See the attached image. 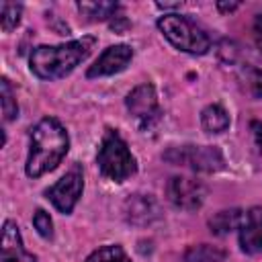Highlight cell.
<instances>
[{
    "label": "cell",
    "instance_id": "obj_1",
    "mask_svg": "<svg viewBox=\"0 0 262 262\" xmlns=\"http://www.w3.org/2000/svg\"><path fill=\"white\" fill-rule=\"evenodd\" d=\"M70 149V137L66 127L53 119H41L31 131V149L27 158L25 172L29 178H39L55 170Z\"/></svg>",
    "mask_w": 262,
    "mask_h": 262
},
{
    "label": "cell",
    "instance_id": "obj_2",
    "mask_svg": "<svg viewBox=\"0 0 262 262\" xmlns=\"http://www.w3.org/2000/svg\"><path fill=\"white\" fill-rule=\"evenodd\" d=\"M94 43V37H82L61 45H39L29 57L31 72L41 80H59L88 57Z\"/></svg>",
    "mask_w": 262,
    "mask_h": 262
},
{
    "label": "cell",
    "instance_id": "obj_3",
    "mask_svg": "<svg viewBox=\"0 0 262 262\" xmlns=\"http://www.w3.org/2000/svg\"><path fill=\"white\" fill-rule=\"evenodd\" d=\"M96 162H98L100 174L113 182H123L137 172V162L133 154L129 151L125 139L115 129L104 131Z\"/></svg>",
    "mask_w": 262,
    "mask_h": 262
},
{
    "label": "cell",
    "instance_id": "obj_4",
    "mask_svg": "<svg viewBox=\"0 0 262 262\" xmlns=\"http://www.w3.org/2000/svg\"><path fill=\"white\" fill-rule=\"evenodd\" d=\"M158 29L162 31V35L180 51L184 53H192V55H203L211 49V39L209 35L188 16L170 12L160 16L158 20Z\"/></svg>",
    "mask_w": 262,
    "mask_h": 262
},
{
    "label": "cell",
    "instance_id": "obj_5",
    "mask_svg": "<svg viewBox=\"0 0 262 262\" xmlns=\"http://www.w3.org/2000/svg\"><path fill=\"white\" fill-rule=\"evenodd\" d=\"M164 160L176 166H188L196 172H219L225 166L223 154L215 145H180L170 147Z\"/></svg>",
    "mask_w": 262,
    "mask_h": 262
},
{
    "label": "cell",
    "instance_id": "obj_6",
    "mask_svg": "<svg viewBox=\"0 0 262 262\" xmlns=\"http://www.w3.org/2000/svg\"><path fill=\"white\" fill-rule=\"evenodd\" d=\"M127 111L137 121L141 129H149L154 123L160 121V102L156 88L151 84H139L127 94Z\"/></svg>",
    "mask_w": 262,
    "mask_h": 262
},
{
    "label": "cell",
    "instance_id": "obj_7",
    "mask_svg": "<svg viewBox=\"0 0 262 262\" xmlns=\"http://www.w3.org/2000/svg\"><path fill=\"white\" fill-rule=\"evenodd\" d=\"M166 196L176 209L184 211H194L205 203L207 196V186L188 176H172L166 184Z\"/></svg>",
    "mask_w": 262,
    "mask_h": 262
},
{
    "label": "cell",
    "instance_id": "obj_8",
    "mask_svg": "<svg viewBox=\"0 0 262 262\" xmlns=\"http://www.w3.org/2000/svg\"><path fill=\"white\" fill-rule=\"evenodd\" d=\"M82 188H84V178L80 168H72L68 174H63L51 188L45 190V196L53 203V207L59 213H72L76 203L82 196Z\"/></svg>",
    "mask_w": 262,
    "mask_h": 262
},
{
    "label": "cell",
    "instance_id": "obj_9",
    "mask_svg": "<svg viewBox=\"0 0 262 262\" xmlns=\"http://www.w3.org/2000/svg\"><path fill=\"white\" fill-rule=\"evenodd\" d=\"M160 215H162L160 203L151 194L135 192V194H129L123 203V217L129 225L145 227V225L158 221Z\"/></svg>",
    "mask_w": 262,
    "mask_h": 262
},
{
    "label": "cell",
    "instance_id": "obj_10",
    "mask_svg": "<svg viewBox=\"0 0 262 262\" xmlns=\"http://www.w3.org/2000/svg\"><path fill=\"white\" fill-rule=\"evenodd\" d=\"M133 59V49L129 45H111L106 47L98 59L88 68L86 76L88 78H102V76H113L117 72H123L127 63Z\"/></svg>",
    "mask_w": 262,
    "mask_h": 262
},
{
    "label": "cell",
    "instance_id": "obj_11",
    "mask_svg": "<svg viewBox=\"0 0 262 262\" xmlns=\"http://www.w3.org/2000/svg\"><path fill=\"white\" fill-rule=\"evenodd\" d=\"M239 248L246 254L262 252V207H252L239 227Z\"/></svg>",
    "mask_w": 262,
    "mask_h": 262
},
{
    "label": "cell",
    "instance_id": "obj_12",
    "mask_svg": "<svg viewBox=\"0 0 262 262\" xmlns=\"http://www.w3.org/2000/svg\"><path fill=\"white\" fill-rule=\"evenodd\" d=\"M2 262H37V256L25 250L16 223L4 221L2 229Z\"/></svg>",
    "mask_w": 262,
    "mask_h": 262
},
{
    "label": "cell",
    "instance_id": "obj_13",
    "mask_svg": "<svg viewBox=\"0 0 262 262\" xmlns=\"http://www.w3.org/2000/svg\"><path fill=\"white\" fill-rule=\"evenodd\" d=\"M244 217L246 213L242 209H223L209 219V227L215 235H225L233 229H239L244 223Z\"/></svg>",
    "mask_w": 262,
    "mask_h": 262
},
{
    "label": "cell",
    "instance_id": "obj_14",
    "mask_svg": "<svg viewBox=\"0 0 262 262\" xmlns=\"http://www.w3.org/2000/svg\"><path fill=\"white\" fill-rule=\"evenodd\" d=\"M201 125L207 133H223L229 127V115L219 104H209L201 113Z\"/></svg>",
    "mask_w": 262,
    "mask_h": 262
},
{
    "label": "cell",
    "instance_id": "obj_15",
    "mask_svg": "<svg viewBox=\"0 0 262 262\" xmlns=\"http://www.w3.org/2000/svg\"><path fill=\"white\" fill-rule=\"evenodd\" d=\"M225 258H227V252L211 244L190 246L184 252V262H223Z\"/></svg>",
    "mask_w": 262,
    "mask_h": 262
},
{
    "label": "cell",
    "instance_id": "obj_16",
    "mask_svg": "<svg viewBox=\"0 0 262 262\" xmlns=\"http://www.w3.org/2000/svg\"><path fill=\"white\" fill-rule=\"evenodd\" d=\"M78 10L90 20H106L117 14L119 4L117 2H78Z\"/></svg>",
    "mask_w": 262,
    "mask_h": 262
},
{
    "label": "cell",
    "instance_id": "obj_17",
    "mask_svg": "<svg viewBox=\"0 0 262 262\" xmlns=\"http://www.w3.org/2000/svg\"><path fill=\"white\" fill-rule=\"evenodd\" d=\"M86 262H131L129 256L125 254V250L117 244H108V246H102L98 250H94Z\"/></svg>",
    "mask_w": 262,
    "mask_h": 262
},
{
    "label": "cell",
    "instance_id": "obj_18",
    "mask_svg": "<svg viewBox=\"0 0 262 262\" xmlns=\"http://www.w3.org/2000/svg\"><path fill=\"white\" fill-rule=\"evenodd\" d=\"M0 96H2V115H4V121L8 123L18 117V104H16V98H14L8 78H2V82H0Z\"/></svg>",
    "mask_w": 262,
    "mask_h": 262
},
{
    "label": "cell",
    "instance_id": "obj_19",
    "mask_svg": "<svg viewBox=\"0 0 262 262\" xmlns=\"http://www.w3.org/2000/svg\"><path fill=\"white\" fill-rule=\"evenodd\" d=\"M20 12H23L20 4L2 2V6H0V23H2V31L4 33H10L12 29H16V25L20 20Z\"/></svg>",
    "mask_w": 262,
    "mask_h": 262
},
{
    "label": "cell",
    "instance_id": "obj_20",
    "mask_svg": "<svg viewBox=\"0 0 262 262\" xmlns=\"http://www.w3.org/2000/svg\"><path fill=\"white\" fill-rule=\"evenodd\" d=\"M33 225H35V229L39 231V235H43V237H51V235H53L51 217H49V213H45L43 209H37V211H35V215H33Z\"/></svg>",
    "mask_w": 262,
    "mask_h": 262
},
{
    "label": "cell",
    "instance_id": "obj_21",
    "mask_svg": "<svg viewBox=\"0 0 262 262\" xmlns=\"http://www.w3.org/2000/svg\"><path fill=\"white\" fill-rule=\"evenodd\" d=\"M248 88L252 96L262 98V70H252L248 76Z\"/></svg>",
    "mask_w": 262,
    "mask_h": 262
},
{
    "label": "cell",
    "instance_id": "obj_22",
    "mask_svg": "<svg viewBox=\"0 0 262 262\" xmlns=\"http://www.w3.org/2000/svg\"><path fill=\"white\" fill-rule=\"evenodd\" d=\"M252 33H254V41H256V45L262 49V14H256V16H254Z\"/></svg>",
    "mask_w": 262,
    "mask_h": 262
},
{
    "label": "cell",
    "instance_id": "obj_23",
    "mask_svg": "<svg viewBox=\"0 0 262 262\" xmlns=\"http://www.w3.org/2000/svg\"><path fill=\"white\" fill-rule=\"evenodd\" d=\"M252 129H254V137H256V143H258V147H260V151H262V123H252Z\"/></svg>",
    "mask_w": 262,
    "mask_h": 262
},
{
    "label": "cell",
    "instance_id": "obj_24",
    "mask_svg": "<svg viewBox=\"0 0 262 262\" xmlns=\"http://www.w3.org/2000/svg\"><path fill=\"white\" fill-rule=\"evenodd\" d=\"M237 6H239L237 2H229V4H227V2H217V8L223 10V12H231V10H235Z\"/></svg>",
    "mask_w": 262,
    "mask_h": 262
}]
</instances>
